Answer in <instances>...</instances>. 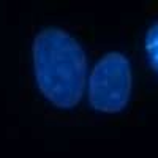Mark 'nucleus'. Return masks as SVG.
Wrapping results in <instances>:
<instances>
[{"instance_id": "obj_1", "label": "nucleus", "mask_w": 158, "mask_h": 158, "mask_svg": "<svg viewBox=\"0 0 158 158\" xmlns=\"http://www.w3.org/2000/svg\"><path fill=\"white\" fill-rule=\"evenodd\" d=\"M36 85L56 108L71 109L82 100L87 74L84 48L67 30L48 27L32 43Z\"/></svg>"}, {"instance_id": "obj_3", "label": "nucleus", "mask_w": 158, "mask_h": 158, "mask_svg": "<svg viewBox=\"0 0 158 158\" xmlns=\"http://www.w3.org/2000/svg\"><path fill=\"white\" fill-rule=\"evenodd\" d=\"M146 54L152 68L158 73V21L150 25L146 33Z\"/></svg>"}, {"instance_id": "obj_2", "label": "nucleus", "mask_w": 158, "mask_h": 158, "mask_svg": "<svg viewBox=\"0 0 158 158\" xmlns=\"http://www.w3.org/2000/svg\"><path fill=\"white\" fill-rule=\"evenodd\" d=\"M133 89L131 65L122 52H108L89 77V103L95 111L117 114L127 108Z\"/></svg>"}]
</instances>
